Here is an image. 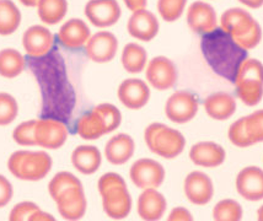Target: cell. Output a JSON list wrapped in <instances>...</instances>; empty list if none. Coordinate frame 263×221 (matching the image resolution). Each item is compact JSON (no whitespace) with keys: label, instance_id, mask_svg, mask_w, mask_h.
I'll list each match as a JSON object with an SVG mask.
<instances>
[{"label":"cell","instance_id":"cell-1","mask_svg":"<svg viewBox=\"0 0 263 221\" xmlns=\"http://www.w3.org/2000/svg\"><path fill=\"white\" fill-rule=\"evenodd\" d=\"M203 57L217 75L235 83L241 64L247 59V51L234 41L221 27L205 33L200 41Z\"/></svg>","mask_w":263,"mask_h":221},{"label":"cell","instance_id":"cell-2","mask_svg":"<svg viewBox=\"0 0 263 221\" xmlns=\"http://www.w3.org/2000/svg\"><path fill=\"white\" fill-rule=\"evenodd\" d=\"M98 188L106 215L115 220L126 219L129 215L132 197L123 177L115 172L105 173L100 177Z\"/></svg>","mask_w":263,"mask_h":221},{"label":"cell","instance_id":"cell-3","mask_svg":"<svg viewBox=\"0 0 263 221\" xmlns=\"http://www.w3.org/2000/svg\"><path fill=\"white\" fill-rule=\"evenodd\" d=\"M220 27L243 49L255 48L262 39V29L252 15L240 8L228 9L221 15Z\"/></svg>","mask_w":263,"mask_h":221},{"label":"cell","instance_id":"cell-4","mask_svg":"<svg viewBox=\"0 0 263 221\" xmlns=\"http://www.w3.org/2000/svg\"><path fill=\"white\" fill-rule=\"evenodd\" d=\"M122 114L111 104H101L83 114L77 123V132L84 140H96L121 126Z\"/></svg>","mask_w":263,"mask_h":221},{"label":"cell","instance_id":"cell-5","mask_svg":"<svg viewBox=\"0 0 263 221\" xmlns=\"http://www.w3.org/2000/svg\"><path fill=\"white\" fill-rule=\"evenodd\" d=\"M52 164V157L45 151L18 150L9 157L8 169L18 179L36 182L51 172Z\"/></svg>","mask_w":263,"mask_h":221},{"label":"cell","instance_id":"cell-6","mask_svg":"<svg viewBox=\"0 0 263 221\" xmlns=\"http://www.w3.org/2000/svg\"><path fill=\"white\" fill-rule=\"evenodd\" d=\"M144 140L150 151L164 158L177 157L186 146L182 133L162 123H152L146 127Z\"/></svg>","mask_w":263,"mask_h":221},{"label":"cell","instance_id":"cell-7","mask_svg":"<svg viewBox=\"0 0 263 221\" xmlns=\"http://www.w3.org/2000/svg\"><path fill=\"white\" fill-rule=\"evenodd\" d=\"M236 93L247 106H256L263 97V64L257 59L247 58L241 64L235 79Z\"/></svg>","mask_w":263,"mask_h":221},{"label":"cell","instance_id":"cell-8","mask_svg":"<svg viewBox=\"0 0 263 221\" xmlns=\"http://www.w3.org/2000/svg\"><path fill=\"white\" fill-rule=\"evenodd\" d=\"M198 112V99L192 92L181 90L174 92L165 105V114L171 122L183 124L192 120Z\"/></svg>","mask_w":263,"mask_h":221},{"label":"cell","instance_id":"cell-9","mask_svg":"<svg viewBox=\"0 0 263 221\" xmlns=\"http://www.w3.org/2000/svg\"><path fill=\"white\" fill-rule=\"evenodd\" d=\"M129 177L138 188H158L165 179V170L158 161L152 158H139L132 165Z\"/></svg>","mask_w":263,"mask_h":221},{"label":"cell","instance_id":"cell-10","mask_svg":"<svg viewBox=\"0 0 263 221\" xmlns=\"http://www.w3.org/2000/svg\"><path fill=\"white\" fill-rule=\"evenodd\" d=\"M34 138H36V145L49 150H55L62 148L67 142V126L61 120L53 118L37 119Z\"/></svg>","mask_w":263,"mask_h":221},{"label":"cell","instance_id":"cell-11","mask_svg":"<svg viewBox=\"0 0 263 221\" xmlns=\"http://www.w3.org/2000/svg\"><path fill=\"white\" fill-rule=\"evenodd\" d=\"M177 68L171 59L155 57L149 62L146 68V79L153 88L159 91L172 89L177 83Z\"/></svg>","mask_w":263,"mask_h":221},{"label":"cell","instance_id":"cell-12","mask_svg":"<svg viewBox=\"0 0 263 221\" xmlns=\"http://www.w3.org/2000/svg\"><path fill=\"white\" fill-rule=\"evenodd\" d=\"M117 0H90L85 5V15L93 26L105 29L115 25L121 17Z\"/></svg>","mask_w":263,"mask_h":221},{"label":"cell","instance_id":"cell-13","mask_svg":"<svg viewBox=\"0 0 263 221\" xmlns=\"http://www.w3.org/2000/svg\"><path fill=\"white\" fill-rule=\"evenodd\" d=\"M118 39L112 32L100 31L89 38L85 45V52L89 59L95 63H108L116 57Z\"/></svg>","mask_w":263,"mask_h":221},{"label":"cell","instance_id":"cell-14","mask_svg":"<svg viewBox=\"0 0 263 221\" xmlns=\"http://www.w3.org/2000/svg\"><path fill=\"white\" fill-rule=\"evenodd\" d=\"M184 194L192 204L205 205L214 195V186L205 173L193 171L184 179Z\"/></svg>","mask_w":263,"mask_h":221},{"label":"cell","instance_id":"cell-15","mask_svg":"<svg viewBox=\"0 0 263 221\" xmlns=\"http://www.w3.org/2000/svg\"><path fill=\"white\" fill-rule=\"evenodd\" d=\"M217 12L208 3L195 2L187 10V24L193 32L199 35H205L217 29Z\"/></svg>","mask_w":263,"mask_h":221},{"label":"cell","instance_id":"cell-16","mask_svg":"<svg viewBox=\"0 0 263 221\" xmlns=\"http://www.w3.org/2000/svg\"><path fill=\"white\" fill-rule=\"evenodd\" d=\"M117 95L124 107L129 110H140L149 102L150 89L143 80L126 79L121 83Z\"/></svg>","mask_w":263,"mask_h":221},{"label":"cell","instance_id":"cell-17","mask_svg":"<svg viewBox=\"0 0 263 221\" xmlns=\"http://www.w3.org/2000/svg\"><path fill=\"white\" fill-rule=\"evenodd\" d=\"M129 35L139 41H152L159 32V21L152 11L146 9L134 11L127 24Z\"/></svg>","mask_w":263,"mask_h":221},{"label":"cell","instance_id":"cell-18","mask_svg":"<svg viewBox=\"0 0 263 221\" xmlns=\"http://www.w3.org/2000/svg\"><path fill=\"white\" fill-rule=\"evenodd\" d=\"M236 189L246 200H261L263 199V170L256 166L241 170L236 177Z\"/></svg>","mask_w":263,"mask_h":221},{"label":"cell","instance_id":"cell-19","mask_svg":"<svg viewBox=\"0 0 263 221\" xmlns=\"http://www.w3.org/2000/svg\"><path fill=\"white\" fill-rule=\"evenodd\" d=\"M54 45L52 32L46 27L34 25L25 31L23 36V46L30 57L40 58L48 54Z\"/></svg>","mask_w":263,"mask_h":221},{"label":"cell","instance_id":"cell-20","mask_svg":"<svg viewBox=\"0 0 263 221\" xmlns=\"http://www.w3.org/2000/svg\"><path fill=\"white\" fill-rule=\"evenodd\" d=\"M225 150L217 143L200 142L193 145L190 150V158L193 164L206 169L220 166L225 161Z\"/></svg>","mask_w":263,"mask_h":221},{"label":"cell","instance_id":"cell-21","mask_svg":"<svg viewBox=\"0 0 263 221\" xmlns=\"http://www.w3.org/2000/svg\"><path fill=\"white\" fill-rule=\"evenodd\" d=\"M166 207V199L156 188H146L138 198V215L140 219L146 221L160 220L164 216Z\"/></svg>","mask_w":263,"mask_h":221},{"label":"cell","instance_id":"cell-22","mask_svg":"<svg viewBox=\"0 0 263 221\" xmlns=\"http://www.w3.org/2000/svg\"><path fill=\"white\" fill-rule=\"evenodd\" d=\"M58 213L65 220H80L85 215L87 202L83 187L71 189L55 200Z\"/></svg>","mask_w":263,"mask_h":221},{"label":"cell","instance_id":"cell-23","mask_svg":"<svg viewBox=\"0 0 263 221\" xmlns=\"http://www.w3.org/2000/svg\"><path fill=\"white\" fill-rule=\"evenodd\" d=\"M91 37L89 26L80 18H70L58 32V39L62 46L69 49H79Z\"/></svg>","mask_w":263,"mask_h":221},{"label":"cell","instance_id":"cell-24","mask_svg":"<svg viewBox=\"0 0 263 221\" xmlns=\"http://www.w3.org/2000/svg\"><path fill=\"white\" fill-rule=\"evenodd\" d=\"M136 150L134 140L128 134H117L105 146V156L112 165H123L130 160Z\"/></svg>","mask_w":263,"mask_h":221},{"label":"cell","instance_id":"cell-25","mask_svg":"<svg viewBox=\"0 0 263 221\" xmlns=\"http://www.w3.org/2000/svg\"><path fill=\"white\" fill-rule=\"evenodd\" d=\"M101 152L93 145H80L71 154V164L83 175H92L101 166Z\"/></svg>","mask_w":263,"mask_h":221},{"label":"cell","instance_id":"cell-26","mask_svg":"<svg viewBox=\"0 0 263 221\" xmlns=\"http://www.w3.org/2000/svg\"><path fill=\"white\" fill-rule=\"evenodd\" d=\"M204 108L213 119L225 120L229 119L236 111V101L229 93L215 92L205 98Z\"/></svg>","mask_w":263,"mask_h":221},{"label":"cell","instance_id":"cell-27","mask_svg":"<svg viewBox=\"0 0 263 221\" xmlns=\"http://www.w3.org/2000/svg\"><path fill=\"white\" fill-rule=\"evenodd\" d=\"M24 55L16 49L5 48L0 51V76L5 79H14L25 69Z\"/></svg>","mask_w":263,"mask_h":221},{"label":"cell","instance_id":"cell-28","mask_svg":"<svg viewBox=\"0 0 263 221\" xmlns=\"http://www.w3.org/2000/svg\"><path fill=\"white\" fill-rule=\"evenodd\" d=\"M122 65L128 73L138 74L143 71L148 61V54L142 46L137 43H128L122 51Z\"/></svg>","mask_w":263,"mask_h":221},{"label":"cell","instance_id":"cell-29","mask_svg":"<svg viewBox=\"0 0 263 221\" xmlns=\"http://www.w3.org/2000/svg\"><path fill=\"white\" fill-rule=\"evenodd\" d=\"M67 0H40L37 5V12L42 23L55 25L62 21L67 15Z\"/></svg>","mask_w":263,"mask_h":221},{"label":"cell","instance_id":"cell-30","mask_svg":"<svg viewBox=\"0 0 263 221\" xmlns=\"http://www.w3.org/2000/svg\"><path fill=\"white\" fill-rule=\"evenodd\" d=\"M21 12L11 0H0V36H9L18 29Z\"/></svg>","mask_w":263,"mask_h":221},{"label":"cell","instance_id":"cell-31","mask_svg":"<svg viewBox=\"0 0 263 221\" xmlns=\"http://www.w3.org/2000/svg\"><path fill=\"white\" fill-rule=\"evenodd\" d=\"M78 187H83L80 179L77 176H74L73 173L63 171V172H58L51 179L48 185V192L53 200L55 202L65 193L74 188H78Z\"/></svg>","mask_w":263,"mask_h":221},{"label":"cell","instance_id":"cell-32","mask_svg":"<svg viewBox=\"0 0 263 221\" xmlns=\"http://www.w3.org/2000/svg\"><path fill=\"white\" fill-rule=\"evenodd\" d=\"M242 208L233 199H224L215 204L213 219L217 221H239L242 219Z\"/></svg>","mask_w":263,"mask_h":221},{"label":"cell","instance_id":"cell-33","mask_svg":"<svg viewBox=\"0 0 263 221\" xmlns=\"http://www.w3.org/2000/svg\"><path fill=\"white\" fill-rule=\"evenodd\" d=\"M187 0H158V11L166 23H174L183 14Z\"/></svg>","mask_w":263,"mask_h":221},{"label":"cell","instance_id":"cell-34","mask_svg":"<svg viewBox=\"0 0 263 221\" xmlns=\"http://www.w3.org/2000/svg\"><path fill=\"white\" fill-rule=\"evenodd\" d=\"M18 105L10 93L0 92V126H9L16 119Z\"/></svg>","mask_w":263,"mask_h":221},{"label":"cell","instance_id":"cell-35","mask_svg":"<svg viewBox=\"0 0 263 221\" xmlns=\"http://www.w3.org/2000/svg\"><path fill=\"white\" fill-rule=\"evenodd\" d=\"M37 119L26 120L18 124L12 132V138L15 143L23 146H34L36 145V138H34V128H36Z\"/></svg>","mask_w":263,"mask_h":221},{"label":"cell","instance_id":"cell-36","mask_svg":"<svg viewBox=\"0 0 263 221\" xmlns=\"http://www.w3.org/2000/svg\"><path fill=\"white\" fill-rule=\"evenodd\" d=\"M246 132L253 144L263 142V110H258L245 117Z\"/></svg>","mask_w":263,"mask_h":221},{"label":"cell","instance_id":"cell-37","mask_svg":"<svg viewBox=\"0 0 263 221\" xmlns=\"http://www.w3.org/2000/svg\"><path fill=\"white\" fill-rule=\"evenodd\" d=\"M229 140L237 148H249V146L253 145L251 139L247 135L245 117L240 118L231 124L229 129Z\"/></svg>","mask_w":263,"mask_h":221},{"label":"cell","instance_id":"cell-38","mask_svg":"<svg viewBox=\"0 0 263 221\" xmlns=\"http://www.w3.org/2000/svg\"><path fill=\"white\" fill-rule=\"evenodd\" d=\"M37 210H40V207L32 202H23L18 203L12 208L9 215L10 221H31V217Z\"/></svg>","mask_w":263,"mask_h":221},{"label":"cell","instance_id":"cell-39","mask_svg":"<svg viewBox=\"0 0 263 221\" xmlns=\"http://www.w3.org/2000/svg\"><path fill=\"white\" fill-rule=\"evenodd\" d=\"M12 194H14V191H12L11 183L6 177L0 175V208H4L10 203Z\"/></svg>","mask_w":263,"mask_h":221},{"label":"cell","instance_id":"cell-40","mask_svg":"<svg viewBox=\"0 0 263 221\" xmlns=\"http://www.w3.org/2000/svg\"><path fill=\"white\" fill-rule=\"evenodd\" d=\"M167 220L170 221H191L193 220V216L191 215V213L186 208L177 207L175 209L171 210L170 215L167 216Z\"/></svg>","mask_w":263,"mask_h":221},{"label":"cell","instance_id":"cell-41","mask_svg":"<svg viewBox=\"0 0 263 221\" xmlns=\"http://www.w3.org/2000/svg\"><path fill=\"white\" fill-rule=\"evenodd\" d=\"M124 4L130 11H137L140 9H145L146 6V0H123Z\"/></svg>","mask_w":263,"mask_h":221},{"label":"cell","instance_id":"cell-42","mask_svg":"<svg viewBox=\"0 0 263 221\" xmlns=\"http://www.w3.org/2000/svg\"><path fill=\"white\" fill-rule=\"evenodd\" d=\"M39 220H46V221L51 220V221H53V220H54V217H53L51 214L45 213V211H42L40 209L33 214L32 217H31V221H39Z\"/></svg>","mask_w":263,"mask_h":221},{"label":"cell","instance_id":"cell-43","mask_svg":"<svg viewBox=\"0 0 263 221\" xmlns=\"http://www.w3.org/2000/svg\"><path fill=\"white\" fill-rule=\"evenodd\" d=\"M239 2L251 9H258L263 5V0H239Z\"/></svg>","mask_w":263,"mask_h":221},{"label":"cell","instance_id":"cell-44","mask_svg":"<svg viewBox=\"0 0 263 221\" xmlns=\"http://www.w3.org/2000/svg\"><path fill=\"white\" fill-rule=\"evenodd\" d=\"M20 3L25 6H31V8H32V6L39 5L40 0H20Z\"/></svg>","mask_w":263,"mask_h":221},{"label":"cell","instance_id":"cell-45","mask_svg":"<svg viewBox=\"0 0 263 221\" xmlns=\"http://www.w3.org/2000/svg\"><path fill=\"white\" fill-rule=\"evenodd\" d=\"M257 219L259 221H263V205L261 208H259L258 211H257Z\"/></svg>","mask_w":263,"mask_h":221}]
</instances>
